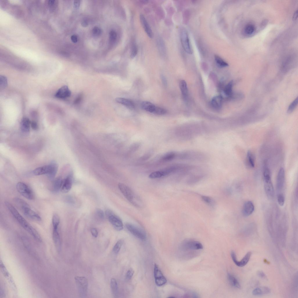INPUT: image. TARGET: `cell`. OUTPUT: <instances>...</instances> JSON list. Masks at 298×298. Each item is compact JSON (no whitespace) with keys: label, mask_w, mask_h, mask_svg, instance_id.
<instances>
[{"label":"cell","mask_w":298,"mask_h":298,"mask_svg":"<svg viewBox=\"0 0 298 298\" xmlns=\"http://www.w3.org/2000/svg\"><path fill=\"white\" fill-rule=\"evenodd\" d=\"M134 273V271L132 268L130 269L127 272L126 277L127 279H130Z\"/></svg>","instance_id":"cell-45"},{"label":"cell","mask_w":298,"mask_h":298,"mask_svg":"<svg viewBox=\"0 0 298 298\" xmlns=\"http://www.w3.org/2000/svg\"><path fill=\"white\" fill-rule=\"evenodd\" d=\"M24 214L27 217L36 221H40L41 219L40 216L35 211L32 210L27 203L21 207Z\"/></svg>","instance_id":"cell-8"},{"label":"cell","mask_w":298,"mask_h":298,"mask_svg":"<svg viewBox=\"0 0 298 298\" xmlns=\"http://www.w3.org/2000/svg\"><path fill=\"white\" fill-rule=\"evenodd\" d=\"M138 52V48L136 42L133 41L132 42L130 56L131 58H133L136 55Z\"/></svg>","instance_id":"cell-35"},{"label":"cell","mask_w":298,"mask_h":298,"mask_svg":"<svg viewBox=\"0 0 298 298\" xmlns=\"http://www.w3.org/2000/svg\"><path fill=\"white\" fill-rule=\"evenodd\" d=\"M73 180V174L72 172H70L63 180L61 189L62 192L67 193L70 190L72 185Z\"/></svg>","instance_id":"cell-11"},{"label":"cell","mask_w":298,"mask_h":298,"mask_svg":"<svg viewBox=\"0 0 298 298\" xmlns=\"http://www.w3.org/2000/svg\"><path fill=\"white\" fill-rule=\"evenodd\" d=\"M166 112V111L165 109L156 106L153 113L159 115H162L165 114Z\"/></svg>","instance_id":"cell-40"},{"label":"cell","mask_w":298,"mask_h":298,"mask_svg":"<svg viewBox=\"0 0 298 298\" xmlns=\"http://www.w3.org/2000/svg\"><path fill=\"white\" fill-rule=\"evenodd\" d=\"M110 286L113 294L116 296L118 293V287L117 282L115 279L112 278L111 279Z\"/></svg>","instance_id":"cell-33"},{"label":"cell","mask_w":298,"mask_h":298,"mask_svg":"<svg viewBox=\"0 0 298 298\" xmlns=\"http://www.w3.org/2000/svg\"><path fill=\"white\" fill-rule=\"evenodd\" d=\"M179 85L182 97L186 100L188 95V89L187 83L184 80H181L180 82Z\"/></svg>","instance_id":"cell-25"},{"label":"cell","mask_w":298,"mask_h":298,"mask_svg":"<svg viewBox=\"0 0 298 298\" xmlns=\"http://www.w3.org/2000/svg\"><path fill=\"white\" fill-rule=\"evenodd\" d=\"M97 216L101 219H103L104 218V214L103 211L101 209L97 208L95 210Z\"/></svg>","instance_id":"cell-46"},{"label":"cell","mask_w":298,"mask_h":298,"mask_svg":"<svg viewBox=\"0 0 298 298\" xmlns=\"http://www.w3.org/2000/svg\"><path fill=\"white\" fill-rule=\"evenodd\" d=\"M297 10L294 13V15H293V17H292L293 20L294 21H295L297 19Z\"/></svg>","instance_id":"cell-54"},{"label":"cell","mask_w":298,"mask_h":298,"mask_svg":"<svg viewBox=\"0 0 298 298\" xmlns=\"http://www.w3.org/2000/svg\"><path fill=\"white\" fill-rule=\"evenodd\" d=\"M175 156V153L173 152H170L165 154L162 157V159L164 161H170L173 159Z\"/></svg>","instance_id":"cell-38"},{"label":"cell","mask_w":298,"mask_h":298,"mask_svg":"<svg viewBox=\"0 0 298 298\" xmlns=\"http://www.w3.org/2000/svg\"><path fill=\"white\" fill-rule=\"evenodd\" d=\"M81 95L78 97L74 101V103L76 104L78 103L81 100Z\"/></svg>","instance_id":"cell-56"},{"label":"cell","mask_w":298,"mask_h":298,"mask_svg":"<svg viewBox=\"0 0 298 298\" xmlns=\"http://www.w3.org/2000/svg\"><path fill=\"white\" fill-rule=\"evenodd\" d=\"M142 108L146 111L153 113L156 106L148 101H143L141 104Z\"/></svg>","instance_id":"cell-24"},{"label":"cell","mask_w":298,"mask_h":298,"mask_svg":"<svg viewBox=\"0 0 298 298\" xmlns=\"http://www.w3.org/2000/svg\"><path fill=\"white\" fill-rule=\"evenodd\" d=\"M16 188L18 192L26 199L31 200L34 198V195L32 190L25 183L19 182L17 184Z\"/></svg>","instance_id":"cell-5"},{"label":"cell","mask_w":298,"mask_h":298,"mask_svg":"<svg viewBox=\"0 0 298 298\" xmlns=\"http://www.w3.org/2000/svg\"><path fill=\"white\" fill-rule=\"evenodd\" d=\"M140 19L143 27L147 36L150 38H152L153 33L152 30L147 19L143 14L140 15Z\"/></svg>","instance_id":"cell-14"},{"label":"cell","mask_w":298,"mask_h":298,"mask_svg":"<svg viewBox=\"0 0 298 298\" xmlns=\"http://www.w3.org/2000/svg\"><path fill=\"white\" fill-rule=\"evenodd\" d=\"M202 198L203 200L206 203L210 205L212 204L213 201L212 199L210 197L203 196L202 197Z\"/></svg>","instance_id":"cell-47"},{"label":"cell","mask_w":298,"mask_h":298,"mask_svg":"<svg viewBox=\"0 0 298 298\" xmlns=\"http://www.w3.org/2000/svg\"><path fill=\"white\" fill-rule=\"evenodd\" d=\"M106 215L109 221L114 228L118 231H120L123 228V224L120 218L111 210H106Z\"/></svg>","instance_id":"cell-3"},{"label":"cell","mask_w":298,"mask_h":298,"mask_svg":"<svg viewBox=\"0 0 298 298\" xmlns=\"http://www.w3.org/2000/svg\"><path fill=\"white\" fill-rule=\"evenodd\" d=\"M257 275L259 277L265 279L266 278V276L264 273L261 271H258L257 272Z\"/></svg>","instance_id":"cell-49"},{"label":"cell","mask_w":298,"mask_h":298,"mask_svg":"<svg viewBox=\"0 0 298 298\" xmlns=\"http://www.w3.org/2000/svg\"><path fill=\"white\" fill-rule=\"evenodd\" d=\"M125 226L127 230L134 236L142 240H146V234L143 230L129 223H126Z\"/></svg>","instance_id":"cell-6"},{"label":"cell","mask_w":298,"mask_h":298,"mask_svg":"<svg viewBox=\"0 0 298 298\" xmlns=\"http://www.w3.org/2000/svg\"><path fill=\"white\" fill-rule=\"evenodd\" d=\"M60 222V218L56 213L53 214L52 218V224L53 228H58Z\"/></svg>","instance_id":"cell-34"},{"label":"cell","mask_w":298,"mask_h":298,"mask_svg":"<svg viewBox=\"0 0 298 298\" xmlns=\"http://www.w3.org/2000/svg\"><path fill=\"white\" fill-rule=\"evenodd\" d=\"M71 95V92L68 87L66 85L60 88L57 91L55 95L56 98L63 99L70 97Z\"/></svg>","instance_id":"cell-15"},{"label":"cell","mask_w":298,"mask_h":298,"mask_svg":"<svg viewBox=\"0 0 298 298\" xmlns=\"http://www.w3.org/2000/svg\"><path fill=\"white\" fill-rule=\"evenodd\" d=\"M31 125L32 128L34 130H36L38 128V124L35 121H33L31 122Z\"/></svg>","instance_id":"cell-50"},{"label":"cell","mask_w":298,"mask_h":298,"mask_svg":"<svg viewBox=\"0 0 298 298\" xmlns=\"http://www.w3.org/2000/svg\"><path fill=\"white\" fill-rule=\"evenodd\" d=\"M78 290L81 297H85L87 293L88 281L85 277L77 276L75 277Z\"/></svg>","instance_id":"cell-4"},{"label":"cell","mask_w":298,"mask_h":298,"mask_svg":"<svg viewBox=\"0 0 298 298\" xmlns=\"http://www.w3.org/2000/svg\"><path fill=\"white\" fill-rule=\"evenodd\" d=\"M31 123V122L28 118L26 117L23 118L20 125L22 131L24 133H28L30 130Z\"/></svg>","instance_id":"cell-19"},{"label":"cell","mask_w":298,"mask_h":298,"mask_svg":"<svg viewBox=\"0 0 298 298\" xmlns=\"http://www.w3.org/2000/svg\"><path fill=\"white\" fill-rule=\"evenodd\" d=\"M81 25L83 26L86 27L88 25V23L86 21L84 20L82 22Z\"/></svg>","instance_id":"cell-55"},{"label":"cell","mask_w":298,"mask_h":298,"mask_svg":"<svg viewBox=\"0 0 298 298\" xmlns=\"http://www.w3.org/2000/svg\"><path fill=\"white\" fill-rule=\"evenodd\" d=\"M253 203L251 201H246L244 204L242 209V213L245 217H247L252 214L254 210Z\"/></svg>","instance_id":"cell-16"},{"label":"cell","mask_w":298,"mask_h":298,"mask_svg":"<svg viewBox=\"0 0 298 298\" xmlns=\"http://www.w3.org/2000/svg\"><path fill=\"white\" fill-rule=\"evenodd\" d=\"M63 180L61 177H58L54 181L53 185V191L57 192L61 189Z\"/></svg>","instance_id":"cell-29"},{"label":"cell","mask_w":298,"mask_h":298,"mask_svg":"<svg viewBox=\"0 0 298 298\" xmlns=\"http://www.w3.org/2000/svg\"><path fill=\"white\" fill-rule=\"evenodd\" d=\"M246 158L248 166L250 167H254L255 164L254 156L253 153L249 150L247 152Z\"/></svg>","instance_id":"cell-30"},{"label":"cell","mask_w":298,"mask_h":298,"mask_svg":"<svg viewBox=\"0 0 298 298\" xmlns=\"http://www.w3.org/2000/svg\"><path fill=\"white\" fill-rule=\"evenodd\" d=\"M277 201L278 204L281 206L283 205L285 202V198L282 193L278 194L277 196Z\"/></svg>","instance_id":"cell-41"},{"label":"cell","mask_w":298,"mask_h":298,"mask_svg":"<svg viewBox=\"0 0 298 298\" xmlns=\"http://www.w3.org/2000/svg\"><path fill=\"white\" fill-rule=\"evenodd\" d=\"M118 187L124 197L132 204L136 207L141 206L140 200L130 187L121 183L118 184Z\"/></svg>","instance_id":"cell-2"},{"label":"cell","mask_w":298,"mask_h":298,"mask_svg":"<svg viewBox=\"0 0 298 298\" xmlns=\"http://www.w3.org/2000/svg\"><path fill=\"white\" fill-rule=\"evenodd\" d=\"M71 39L72 42L74 43H76L77 41V37L75 35H72L71 37Z\"/></svg>","instance_id":"cell-52"},{"label":"cell","mask_w":298,"mask_h":298,"mask_svg":"<svg viewBox=\"0 0 298 298\" xmlns=\"http://www.w3.org/2000/svg\"><path fill=\"white\" fill-rule=\"evenodd\" d=\"M51 166V170L50 173L47 175L48 177L50 180H53L55 177L57 173L58 166L57 164L55 161H52L50 163Z\"/></svg>","instance_id":"cell-28"},{"label":"cell","mask_w":298,"mask_h":298,"mask_svg":"<svg viewBox=\"0 0 298 298\" xmlns=\"http://www.w3.org/2000/svg\"><path fill=\"white\" fill-rule=\"evenodd\" d=\"M255 30L254 26L251 24H247L245 27V31L246 33L248 34H251L253 33Z\"/></svg>","instance_id":"cell-39"},{"label":"cell","mask_w":298,"mask_h":298,"mask_svg":"<svg viewBox=\"0 0 298 298\" xmlns=\"http://www.w3.org/2000/svg\"><path fill=\"white\" fill-rule=\"evenodd\" d=\"M285 180V170L283 168H281L278 172L277 178L276 188L278 194L281 193V192L283 188Z\"/></svg>","instance_id":"cell-13"},{"label":"cell","mask_w":298,"mask_h":298,"mask_svg":"<svg viewBox=\"0 0 298 298\" xmlns=\"http://www.w3.org/2000/svg\"><path fill=\"white\" fill-rule=\"evenodd\" d=\"M251 254V252H248L240 261H238L237 260L236 254L234 252L232 251L231 255L232 259L235 264L238 267H242L245 265L248 262Z\"/></svg>","instance_id":"cell-12"},{"label":"cell","mask_w":298,"mask_h":298,"mask_svg":"<svg viewBox=\"0 0 298 298\" xmlns=\"http://www.w3.org/2000/svg\"><path fill=\"white\" fill-rule=\"evenodd\" d=\"M222 97L221 95H217L213 97L211 101L212 107L215 109H220L222 105Z\"/></svg>","instance_id":"cell-22"},{"label":"cell","mask_w":298,"mask_h":298,"mask_svg":"<svg viewBox=\"0 0 298 298\" xmlns=\"http://www.w3.org/2000/svg\"><path fill=\"white\" fill-rule=\"evenodd\" d=\"M182 248L185 250H197L202 249L203 246L199 242L193 240H187L182 244Z\"/></svg>","instance_id":"cell-10"},{"label":"cell","mask_w":298,"mask_h":298,"mask_svg":"<svg viewBox=\"0 0 298 298\" xmlns=\"http://www.w3.org/2000/svg\"><path fill=\"white\" fill-rule=\"evenodd\" d=\"M52 234L54 242L57 249L59 250L60 249V247L61 240L60 236L58 231V228H53Z\"/></svg>","instance_id":"cell-23"},{"label":"cell","mask_w":298,"mask_h":298,"mask_svg":"<svg viewBox=\"0 0 298 298\" xmlns=\"http://www.w3.org/2000/svg\"><path fill=\"white\" fill-rule=\"evenodd\" d=\"M228 280L231 285L237 289H240L241 286L237 279L232 274L228 273L227 275Z\"/></svg>","instance_id":"cell-26"},{"label":"cell","mask_w":298,"mask_h":298,"mask_svg":"<svg viewBox=\"0 0 298 298\" xmlns=\"http://www.w3.org/2000/svg\"><path fill=\"white\" fill-rule=\"evenodd\" d=\"M123 243V241L122 240L117 241L113 249V251L115 253L117 254L119 252Z\"/></svg>","instance_id":"cell-36"},{"label":"cell","mask_w":298,"mask_h":298,"mask_svg":"<svg viewBox=\"0 0 298 298\" xmlns=\"http://www.w3.org/2000/svg\"><path fill=\"white\" fill-rule=\"evenodd\" d=\"M181 43L185 51L189 54H191L192 51L187 31L184 28L182 29L180 32Z\"/></svg>","instance_id":"cell-7"},{"label":"cell","mask_w":298,"mask_h":298,"mask_svg":"<svg viewBox=\"0 0 298 298\" xmlns=\"http://www.w3.org/2000/svg\"><path fill=\"white\" fill-rule=\"evenodd\" d=\"M91 232L93 237H96L98 235V232L97 230L95 228H92L91 229Z\"/></svg>","instance_id":"cell-48"},{"label":"cell","mask_w":298,"mask_h":298,"mask_svg":"<svg viewBox=\"0 0 298 298\" xmlns=\"http://www.w3.org/2000/svg\"><path fill=\"white\" fill-rule=\"evenodd\" d=\"M7 84V80L6 78L4 76H0V87L2 88H5Z\"/></svg>","instance_id":"cell-42"},{"label":"cell","mask_w":298,"mask_h":298,"mask_svg":"<svg viewBox=\"0 0 298 298\" xmlns=\"http://www.w3.org/2000/svg\"><path fill=\"white\" fill-rule=\"evenodd\" d=\"M116 100L117 102L125 106L129 109H133L134 108V105L133 102L128 99L118 97L116 98Z\"/></svg>","instance_id":"cell-21"},{"label":"cell","mask_w":298,"mask_h":298,"mask_svg":"<svg viewBox=\"0 0 298 298\" xmlns=\"http://www.w3.org/2000/svg\"><path fill=\"white\" fill-rule=\"evenodd\" d=\"M214 59L218 66L221 68H223L228 66V64L220 57L217 55H215Z\"/></svg>","instance_id":"cell-32"},{"label":"cell","mask_w":298,"mask_h":298,"mask_svg":"<svg viewBox=\"0 0 298 298\" xmlns=\"http://www.w3.org/2000/svg\"><path fill=\"white\" fill-rule=\"evenodd\" d=\"M264 189L267 196L272 198L274 196V190L271 180L264 181Z\"/></svg>","instance_id":"cell-18"},{"label":"cell","mask_w":298,"mask_h":298,"mask_svg":"<svg viewBox=\"0 0 298 298\" xmlns=\"http://www.w3.org/2000/svg\"><path fill=\"white\" fill-rule=\"evenodd\" d=\"M93 35L95 36H98L100 35L101 31V29L97 27H95L92 30Z\"/></svg>","instance_id":"cell-44"},{"label":"cell","mask_w":298,"mask_h":298,"mask_svg":"<svg viewBox=\"0 0 298 298\" xmlns=\"http://www.w3.org/2000/svg\"><path fill=\"white\" fill-rule=\"evenodd\" d=\"M297 104L298 97H297L289 105L288 109V113H292L296 107Z\"/></svg>","instance_id":"cell-37"},{"label":"cell","mask_w":298,"mask_h":298,"mask_svg":"<svg viewBox=\"0 0 298 298\" xmlns=\"http://www.w3.org/2000/svg\"><path fill=\"white\" fill-rule=\"evenodd\" d=\"M154 273L155 282L157 286H161L166 283V279L163 275L158 265L156 264H155L154 265Z\"/></svg>","instance_id":"cell-9"},{"label":"cell","mask_w":298,"mask_h":298,"mask_svg":"<svg viewBox=\"0 0 298 298\" xmlns=\"http://www.w3.org/2000/svg\"><path fill=\"white\" fill-rule=\"evenodd\" d=\"M80 1L79 0L74 1V5L76 8H79L80 4Z\"/></svg>","instance_id":"cell-53"},{"label":"cell","mask_w":298,"mask_h":298,"mask_svg":"<svg viewBox=\"0 0 298 298\" xmlns=\"http://www.w3.org/2000/svg\"><path fill=\"white\" fill-rule=\"evenodd\" d=\"M270 290L268 287L266 286L257 288L254 289L252 292L253 295L259 296L269 293Z\"/></svg>","instance_id":"cell-20"},{"label":"cell","mask_w":298,"mask_h":298,"mask_svg":"<svg viewBox=\"0 0 298 298\" xmlns=\"http://www.w3.org/2000/svg\"><path fill=\"white\" fill-rule=\"evenodd\" d=\"M5 204L20 225L36 240L39 242L41 241V237L38 232L22 216L15 208L8 202H5Z\"/></svg>","instance_id":"cell-1"},{"label":"cell","mask_w":298,"mask_h":298,"mask_svg":"<svg viewBox=\"0 0 298 298\" xmlns=\"http://www.w3.org/2000/svg\"><path fill=\"white\" fill-rule=\"evenodd\" d=\"M168 175V173L165 169L161 171L153 172L149 175V178L151 179L160 178Z\"/></svg>","instance_id":"cell-27"},{"label":"cell","mask_w":298,"mask_h":298,"mask_svg":"<svg viewBox=\"0 0 298 298\" xmlns=\"http://www.w3.org/2000/svg\"><path fill=\"white\" fill-rule=\"evenodd\" d=\"M117 38L116 33L114 31H111L109 33L110 40L111 42H113L116 41Z\"/></svg>","instance_id":"cell-43"},{"label":"cell","mask_w":298,"mask_h":298,"mask_svg":"<svg viewBox=\"0 0 298 298\" xmlns=\"http://www.w3.org/2000/svg\"><path fill=\"white\" fill-rule=\"evenodd\" d=\"M161 77L162 82L164 85L165 86H166L167 85V82L165 76L163 74H162L161 75Z\"/></svg>","instance_id":"cell-51"},{"label":"cell","mask_w":298,"mask_h":298,"mask_svg":"<svg viewBox=\"0 0 298 298\" xmlns=\"http://www.w3.org/2000/svg\"><path fill=\"white\" fill-rule=\"evenodd\" d=\"M233 81L229 82L225 86L224 91V94L227 96H230L233 94L232 88Z\"/></svg>","instance_id":"cell-31"},{"label":"cell","mask_w":298,"mask_h":298,"mask_svg":"<svg viewBox=\"0 0 298 298\" xmlns=\"http://www.w3.org/2000/svg\"><path fill=\"white\" fill-rule=\"evenodd\" d=\"M51 169L50 164L38 167L33 171V173L36 175L44 174L48 175L50 173Z\"/></svg>","instance_id":"cell-17"}]
</instances>
